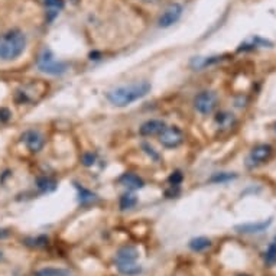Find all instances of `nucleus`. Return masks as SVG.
<instances>
[{
	"mask_svg": "<svg viewBox=\"0 0 276 276\" xmlns=\"http://www.w3.org/2000/svg\"><path fill=\"white\" fill-rule=\"evenodd\" d=\"M181 15H182V6L178 5V3L171 5V6L161 15V18H159V26H161V28H168V26L174 25L175 22L181 18Z\"/></svg>",
	"mask_w": 276,
	"mask_h": 276,
	"instance_id": "7",
	"label": "nucleus"
},
{
	"mask_svg": "<svg viewBox=\"0 0 276 276\" xmlns=\"http://www.w3.org/2000/svg\"><path fill=\"white\" fill-rule=\"evenodd\" d=\"M26 47V36L19 29H12L0 35V58L11 61L21 57Z\"/></svg>",
	"mask_w": 276,
	"mask_h": 276,
	"instance_id": "2",
	"label": "nucleus"
},
{
	"mask_svg": "<svg viewBox=\"0 0 276 276\" xmlns=\"http://www.w3.org/2000/svg\"><path fill=\"white\" fill-rule=\"evenodd\" d=\"M195 109L201 114H210L217 107V94L214 91H201L194 100Z\"/></svg>",
	"mask_w": 276,
	"mask_h": 276,
	"instance_id": "5",
	"label": "nucleus"
},
{
	"mask_svg": "<svg viewBox=\"0 0 276 276\" xmlns=\"http://www.w3.org/2000/svg\"><path fill=\"white\" fill-rule=\"evenodd\" d=\"M75 188L78 190V195H80V203L81 204H90V203H94L97 200V197L93 194L91 191L82 188L80 185H75Z\"/></svg>",
	"mask_w": 276,
	"mask_h": 276,
	"instance_id": "17",
	"label": "nucleus"
},
{
	"mask_svg": "<svg viewBox=\"0 0 276 276\" xmlns=\"http://www.w3.org/2000/svg\"><path fill=\"white\" fill-rule=\"evenodd\" d=\"M159 142L162 146L168 149L178 148L179 145L184 142V132L178 126H169L165 127L162 132L159 133Z\"/></svg>",
	"mask_w": 276,
	"mask_h": 276,
	"instance_id": "4",
	"label": "nucleus"
},
{
	"mask_svg": "<svg viewBox=\"0 0 276 276\" xmlns=\"http://www.w3.org/2000/svg\"><path fill=\"white\" fill-rule=\"evenodd\" d=\"M272 146H269V145H259V146H256L252 149V152L249 155V158H247V165L249 166H257V165L263 164L266 162L269 158H270V155H272Z\"/></svg>",
	"mask_w": 276,
	"mask_h": 276,
	"instance_id": "6",
	"label": "nucleus"
},
{
	"mask_svg": "<svg viewBox=\"0 0 276 276\" xmlns=\"http://www.w3.org/2000/svg\"><path fill=\"white\" fill-rule=\"evenodd\" d=\"M265 260L266 263L269 266H273L276 263V243L273 242L272 245L267 247V250H266V255H265Z\"/></svg>",
	"mask_w": 276,
	"mask_h": 276,
	"instance_id": "20",
	"label": "nucleus"
},
{
	"mask_svg": "<svg viewBox=\"0 0 276 276\" xmlns=\"http://www.w3.org/2000/svg\"><path fill=\"white\" fill-rule=\"evenodd\" d=\"M117 269H119L120 273L127 276L137 275V273L142 270V267L136 265L134 262H132V263H117Z\"/></svg>",
	"mask_w": 276,
	"mask_h": 276,
	"instance_id": "15",
	"label": "nucleus"
},
{
	"mask_svg": "<svg viewBox=\"0 0 276 276\" xmlns=\"http://www.w3.org/2000/svg\"><path fill=\"white\" fill-rule=\"evenodd\" d=\"M96 162V155L94 154H84L82 155V164L85 166H91Z\"/></svg>",
	"mask_w": 276,
	"mask_h": 276,
	"instance_id": "25",
	"label": "nucleus"
},
{
	"mask_svg": "<svg viewBox=\"0 0 276 276\" xmlns=\"http://www.w3.org/2000/svg\"><path fill=\"white\" fill-rule=\"evenodd\" d=\"M239 276H247V275H239Z\"/></svg>",
	"mask_w": 276,
	"mask_h": 276,
	"instance_id": "28",
	"label": "nucleus"
},
{
	"mask_svg": "<svg viewBox=\"0 0 276 276\" xmlns=\"http://www.w3.org/2000/svg\"><path fill=\"white\" fill-rule=\"evenodd\" d=\"M275 130H276V124H275Z\"/></svg>",
	"mask_w": 276,
	"mask_h": 276,
	"instance_id": "29",
	"label": "nucleus"
},
{
	"mask_svg": "<svg viewBox=\"0 0 276 276\" xmlns=\"http://www.w3.org/2000/svg\"><path fill=\"white\" fill-rule=\"evenodd\" d=\"M35 276H70V272L64 269H57V267H47V269L38 270Z\"/></svg>",
	"mask_w": 276,
	"mask_h": 276,
	"instance_id": "18",
	"label": "nucleus"
},
{
	"mask_svg": "<svg viewBox=\"0 0 276 276\" xmlns=\"http://www.w3.org/2000/svg\"><path fill=\"white\" fill-rule=\"evenodd\" d=\"M45 6L48 9V13L51 15L50 19H52L64 8V0H45Z\"/></svg>",
	"mask_w": 276,
	"mask_h": 276,
	"instance_id": "16",
	"label": "nucleus"
},
{
	"mask_svg": "<svg viewBox=\"0 0 276 276\" xmlns=\"http://www.w3.org/2000/svg\"><path fill=\"white\" fill-rule=\"evenodd\" d=\"M232 117H230V114H227V113H221V114H218L217 117H215V122L220 123V126H223V127H225V126H228L230 123H232Z\"/></svg>",
	"mask_w": 276,
	"mask_h": 276,
	"instance_id": "21",
	"label": "nucleus"
},
{
	"mask_svg": "<svg viewBox=\"0 0 276 276\" xmlns=\"http://www.w3.org/2000/svg\"><path fill=\"white\" fill-rule=\"evenodd\" d=\"M36 185H38V188L41 190L42 193H51V191H54L57 188V182L52 178H50V176L38 178L36 179Z\"/></svg>",
	"mask_w": 276,
	"mask_h": 276,
	"instance_id": "13",
	"label": "nucleus"
},
{
	"mask_svg": "<svg viewBox=\"0 0 276 276\" xmlns=\"http://www.w3.org/2000/svg\"><path fill=\"white\" fill-rule=\"evenodd\" d=\"M38 68L42 72H47V74H51V75H58V74L67 71V64L57 61L54 54L50 50H43V52L39 55Z\"/></svg>",
	"mask_w": 276,
	"mask_h": 276,
	"instance_id": "3",
	"label": "nucleus"
},
{
	"mask_svg": "<svg viewBox=\"0 0 276 276\" xmlns=\"http://www.w3.org/2000/svg\"><path fill=\"white\" fill-rule=\"evenodd\" d=\"M11 112L9 109H5V107H0V124L6 123L9 119H11Z\"/></svg>",
	"mask_w": 276,
	"mask_h": 276,
	"instance_id": "24",
	"label": "nucleus"
},
{
	"mask_svg": "<svg viewBox=\"0 0 276 276\" xmlns=\"http://www.w3.org/2000/svg\"><path fill=\"white\" fill-rule=\"evenodd\" d=\"M137 204V198L133 194H124L120 198V208L122 210H130L134 205Z\"/></svg>",
	"mask_w": 276,
	"mask_h": 276,
	"instance_id": "19",
	"label": "nucleus"
},
{
	"mask_svg": "<svg viewBox=\"0 0 276 276\" xmlns=\"http://www.w3.org/2000/svg\"><path fill=\"white\" fill-rule=\"evenodd\" d=\"M137 256H139V252H137L136 247H133V246H124V247H122L117 252L116 262L117 263H132V262H134L137 259Z\"/></svg>",
	"mask_w": 276,
	"mask_h": 276,
	"instance_id": "10",
	"label": "nucleus"
},
{
	"mask_svg": "<svg viewBox=\"0 0 276 276\" xmlns=\"http://www.w3.org/2000/svg\"><path fill=\"white\" fill-rule=\"evenodd\" d=\"M182 179H184V175L181 174L179 171H175V172H172V175L169 176V182H171L172 187H178V185L182 182Z\"/></svg>",
	"mask_w": 276,
	"mask_h": 276,
	"instance_id": "22",
	"label": "nucleus"
},
{
	"mask_svg": "<svg viewBox=\"0 0 276 276\" xmlns=\"http://www.w3.org/2000/svg\"><path fill=\"white\" fill-rule=\"evenodd\" d=\"M144 148H145V149H146V152H148V154L152 155V156H154V159H156V161L159 159V155L155 154V152H154L155 149H154V148H152V146H149V145H144Z\"/></svg>",
	"mask_w": 276,
	"mask_h": 276,
	"instance_id": "26",
	"label": "nucleus"
},
{
	"mask_svg": "<svg viewBox=\"0 0 276 276\" xmlns=\"http://www.w3.org/2000/svg\"><path fill=\"white\" fill-rule=\"evenodd\" d=\"M119 181H120V184H123L126 188H129V190H141V188H144L145 185L142 178H139L137 175L130 174V172L123 174Z\"/></svg>",
	"mask_w": 276,
	"mask_h": 276,
	"instance_id": "12",
	"label": "nucleus"
},
{
	"mask_svg": "<svg viewBox=\"0 0 276 276\" xmlns=\"http://www.w3.org/2000/svg\"><path fill=\"white\" fill-rule=\"evenodd\" d=\"M210 246H211V242L207 237H195L190 242V247L194 252H204L205 249H208Z\"/></svg>",
	"mask_w": 276,
	"mask_h": 276,
	"instance_id": "14",
	"label": "nucleus"
},
{
	"mask_svg": "<svg viewBox=\"0 0 276 276\" xmlns=\"http://www.w3.org/2000/svg\"><path fill=\"white\" fill-rule=\"evenodd\" d=\"M270 224H272V220H266V221H260V223H247V224L237 225L236 230L240 232V233H247V235H250V233H262Z\"/></svg>",
	"mask_w": 276,
	"mask_h": 276,
	"instance_id": "11",
	"label": "nucleus"
},
{
	"mask_svg": "<svg viewBox=\"0 0 276 276\" xmlns=\"http://www.w3.org/2000/svg\"><path fill=\"white\" fill-rule=\"evenodd\" d=\"M233 178H235V175L232 174H215L211 178V182H225V181H230Z\"/></svg>",
	"mask_w": 276,
	"mask_h": 276,
	"instance_id": "23",
	"label": "nucleus"
},
{
	"mask_svg": "<svg viewBox=\"0 0 276 276\" xmlns=\"http://www.w3.org/2000/svg\"><path fill=\"white\" fill-rule=\"evenodd\" d=\"M165 127L166 126H165V123L162 120H148L141 126L139 133L142 136H155V134H159L162 132Z\"/></svg>",
	"mask_w": 276,
	"mask_h": 276,
	"instance_id": "9",
	"label": "nucleus"
},
{
	"mask_svg": "<svg viewBox=\"0 0 276 276\" xmlns=\"http://www.w3.org/2000/svg\"><path fill=\"white\" fill-rule=\"evenodd\" d=\"M273 242H275V243H276V236H275V239H273Z\"/></svg>",
	"mask_w": 276,
	"mask_h": 276,
	"instance_id": "27",
	"label": "nucleus"
},
{
	"mask_svg": "<svg viewBox=\"0 0 276 276\" xmlns=\"http://www.w3.org/2000/svg\"><path fill=\"white\" fill-rule=\"evenodd\" d=\"M22 141L25 142L26 148L31 152H39L43 148V145H45V139H43V136L38 130H28V132H25L23 136H22Z\"/></svg>",
	"mask_w": 276,
	"mask_h": 276,
	"instance_id": "8",
	"label": "nucleus"
},
{
	"mask_svg": "<svg viewBox=\"0 0 276 276\" xmlns=\"http://www.w3.org/2000/svg\"><path fill=\"white\" fill-rule=\"evenodd\" d=\"M151 88H152L151 82H133V84H129V85L117 87V88L107 93V100L116 107H126V106L132 104L136 100L145 97L148 93L151 91Z\"/></svg>",
	"mask_w": 276,
	"mask_h": 276,
	"instance_id": "1",
	"label": "nucleus"
}]
</instances>
